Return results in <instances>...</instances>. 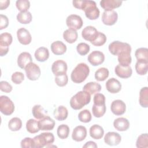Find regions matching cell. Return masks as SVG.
Listing matches in <instances>:
<instances>
[{"instance_id":"bcb514c9","label":"cell","mask_w":148,"mask_h":148,"mask_svg":"<svg viewBox=\"0 0 148 148\" xmlns=\"http://www.w3.org/2000/svg\"><path fill=\"white\" fill-rule=\"evenodd\" d=\"M54 81L56 84L59 87H64L67 84L68 82V77L66 73L62 75L56 76L55 77Z\"/></svg>"},{"instance_id":"db71d44e","label":"cell","mask_w":148,"mask_h":148,"mask_svg":"<svg viewBox=\"0 0 148 148\" xmlns=\"http://www.w3.org/2000/svg\"><path fill=\"white\" fill-rule=\"evenodd\" d=\"M9 51V46L0 45V56L3 57L6 55Z\"/></svg>"},{"instance_id":"603a6c76","label":"cell","mask_w":148,"mask_h":148,"mask_svg":"<svg viewBox=\"0 0 148 148\" xmlns=\"http://www.w3.org/2000/svg\"><path fill=\"white\" fill-rule=\"evenodd\" d=\"M51 50L55 55H62L66 51V46L61 41L57 40L51 45Z\"/></svg>"},{"instance_id":"74e56055","label":"cell","mask_w":148,"mask_h":148,"mask_svg":"<svg viewBox=\"0 0 148 148\" xmlns=\"http://www.w3.org/2000/svg\"><path fill=\"white\" fill-rule=\"evenodd\" d=\"M135 70L139 75H145L147 73L148 70V62L137 61L135 64Z\"/></svg>"},{"instance_id":"7dc6e473","label":"cell","mask_w":148,"mask_h":148,"mask_svg":"<svg viewBox=\"0 0 148 148\" xmlns=\"http://www.w3.org/2000/svg\"><path fill=\"white\" fill-rule=\"evenodd\" d=\"M12 81L16 84H20L24 80V75L21 72H15L11 77Z\"/></svg>"},{"instance_id":"ba28073f","label":"cell","mask_w":148,"mask_h":148,"mask_svg":"<svg viewBox=\"0 0 148 148\" xmlns=\"http://www.w3.org/2000/svg\"><path fill=\"white\" fill-rule=\"evenodd\" d=\"M66 24L69 28L76 31L82 27L83 22L82 17L79 15L71 14L67 17Z\"/></svg>"},{"instance_id":"3957f363","label":"cell","mask_w":148,"mask_h":148,"mask_svg":"<svg viewBox=\"0 0 148 148\" xmlns=\"http://www.w3.org/2000/svg\"><path fill=\"white\" fill-rule=\"evenodd\" d=\"M89 73V66L85 63H79L72 71L71 78L73 82L75 83H81L86 79Z\"/></svg>"},{"instance_id":"30bf717a","label":"cell","mask_w":148,"mask_h":148,"mask_svg":"<svg viewBox=\"0 0 148 148\" xmlns=\"http://www.w3.org/2000/svg\"><path fill=\"white\" fill-rule=\"evenodd\" d=\"M118 14L114 10L104 11L102 15V21L106 25H113L117 21Z\"/></svg>"},{"instance_id":"8992f818","label":"cell","mask_w":148,"mask_h":148,"mask_svg":"<svg viewBox=\"0 0 148 148\" xmlns=\"http://www.w3.org/2000/svg\"><path fill=\"white\" fill-rule=\"evenodd\" d=\"M0 110L1 112L6 115L12 114L14 110V105L13 101L6 95L0 97Z\"/></svg>"},{"instance_id":"f5cc1de1","label":"cell","mask_w":148,"mask_h":148,"mask_svg":"<svg viewBox=\"0 0 148 148\" xmlns=\"http://www.w3.org/2000/svg\"><path fill=\"white\" fill-rule=\"evenodd\" d=\"M10 4V1L5 0V1H0V9L4 10L6 9Z\"/></svg>"},{"instance_id":"d4e9b609","label":"cell","mask_w":148,"mask_h":148,"mask_svg":"<svg viewBox=\"0 0 148 148\" xmlns=\"http://www.w3.org/2000/svg\"><path fill=\"white\" fill-rule=\"evenodd\" d=\"M89 133L92 139H100L103 136L104 130L99 125L94 124L90 128Z\"/></svg>"},{"instance_id":"1f68e13d","label":"cell","mask_w":148,"mask_h":148,"mask_svg":"<svg viewBox=\"0 0 148 148\" xmlns=\"http://www.w3.org/2000/svg\"><path fill=\"white\" fill-rule=\"evenodd\" d=\"M140 105L143 108L148 107V88L147 87H143L140 89L139 92V99Z\"/></svg>"},{"instance_id":"816d5d0a","label":"cell","mask_w":148,"mask_h":148,"mask_svg":"<svg viewBox=\"0 0 148 148\" xmlns=\"http://www.w3.org/2000/svg\"><path fill=\"white\" fill-rule=\"evenodd\" d=\"M9 25V20L6 16L0 14V29L6 28Z\"/></svg>"},{"instance_id":"7a4b0ae2","label":"cell","mask_w":148,"mask_h":148,"mask_svg":"<svg viewBox=\"0 0 148 148\" xmlns=\"http://www.w3.org/2000/svg\"><path fill=\"white\" fill-rule=\"evenodd\" d=\"M91 101V95L87 91L82 90L77 92L70 99V105L75 110L81 109L88 104Z\"/></svg>"},{"instance_id":"4fadbf2b","label":"cell","mask_w":148,"mask_h":148,"mask_svg":"<svg viewBox=\"0 0 148 148\" xmlns=\"http://www.w3.org/2000/svg\"><path fill=\"white\" fill-rule=\"evenodd\" d=\"M17 37L18 42L24 45L29 44L32 40L30 32L24 28H20L17 31Z\"/></svg>"},{"instance_id":"7402d4cb","label":"cell","mask_w":148,"mask_h":148,"mask_svg":"<svg viewBox=\"0 0 148 148\" xmlns=\"http://www.w3.org/2000/svg\"><path fill=\"white\" fill-rule=\"evenodd\" d=\"M113 126L117 131H125L129 128L130 122L126 118L119 117L114 120Z\"/></svg>"},{"instance_id":"277c9868","label":"cell","mask_w":148,"mask_h":148,"mask_svg":"<svg viewBox=\"0 0 148 148\" xmlns=\"http://www.w3.org/2000/svg\"><path fill=\"white\" fill-rule=\"evenodd\" d=\"M34 148H42L52 145L54 142V136L51 132H43L34 138Z\"/></svg>"},{"instance_id":"f35d334b","label":"cell","mask_w":148,"mask_h":148,"mask_svg":"<svg viewBox=\"0 0 148 148\" xmlns=\"http://www.w3.org/2000/svg\"><path fill=\"white\" fill-rule=\"evenodd\" d=\"M70 130L69 127L66 124H61L57 128V134L58 136L61 139H66L68 137L69 134Z\"/></svg>"},{"instance_id":"f6af8a7d","label":"cell","mask_w":148,"mask_h":148,"mask_svg":"<svg viewBox=\"0 0 148 148\" xmlns=\"http://www.w3.org/2000/svg\"><path fill=\"white\" fill-rule=\"evenodd\" d=\"M90 46L84 42L79 43L76 46V50L77 53L81 56L86 55L90 51Z\"/></svg>"},{"instance_id":"ab89813d","label":"cell","mask_w":148,"mask_h":148,"mask_svg":"<svg viewBox=\"0 0 148 148\" xmlns=\"http://www.w3.org/2000/svg\"><path fill=\"white\" fill-rule=\"evenodd\" d=\"M136 146L138 148L148 147V135L147 133L140 135L136 140Z\"/></svg>"},{"instance_id":"5bb4252c","label":"cell","mask_w":148,"mask_h":148,"mask_svg":"<svg viewBox=\"0 0 148 148\" xmlns=\"http://www.w3.org/2000/svg\"><path fill=\"white\" fill-rule=\"evenodd\" d=\"M110 110L114 114L120 116L125 112L126 105L122 100L116 99L112 102Z\"/></svg>"},{"instance_id":"5b68a950","label":"cell","mask_w":148,"mask_h":148,"mask_svg":"<svg viewBox=\"0 0 148 148\" xmlns=\"http://www.w3.org/2000/svg\"><path fill=\"white\" fill-rule=\"evenodd\" d=\"M108 49L110 53L114 56H118L120 53L124 51L131 53V47L128 43L119 40L113 41L110 43L108 46Z\"/></svg>"},{"instance_id":"f1b7e54d","label":"cell","mask_w":148,"mask_h":148,"mask_svg":"<svg viewBox=\"0 0 148 148\" xmlns=\"http://www.w3.org/2000/svg\"><path fill=\"white\" fill-rule=\"evenodd\" d=\"M78 34L76 30L69 28L63 33L64 39L69 43H73L77 39Z\"/></svg>"},{"instance_id":"681fc988","label":"cell","mask_w":148,"mask_h":148,"mask_svg":"<svg viewBox=\"0 0 148 148\" xmlns=\"http://www.w3.org/2000/svg\"><path fill=\"white\" fill-rule=\"evenodd\" d=\"M93 101L95 105L105 104V97L101 93H96L94 96Z\"/></svg>"},{"instance_id":"9a60e30c","label":"cell","mask_w":148,"mask_h":148,"mask_svg":"<svg viewBox=\"0 0 148 148\" xmlns=\"http://www.w3.org/2000/svg\"><path fill=\"white\" fill-rule=\"evenodd\" d=\"M121 140V135L116 132H108L104 136V142L109 146L118 145Z\"/></svg>"},{"instance_id":"2e32d148","label":"cell","mask_w":148,"mask_h":148,"mask_svg":"<svg viewBox=\"0 0 148 148\" xmlns=\"http://www.w3.org/2000/svg\"><path fill=\"white\" fill-rule=\"evenodd\" d=\"M87 136V129L84 126H76L73 130L72 138L76 142H81L86 139Z\"/></svg>"},{"instance_id":"f907efd6","label":"cell","mask_w":148,"mask_h":148,"mask_svg":"<svg viewBox=\"0 0 148 148\" xmlns=\"http://www.w3.org/2000/svg\"><path fill=\"white\" fill-rule=\"evenodd\" d=\"M0 89L2 91L9 93L12 91V85L6 81H1L0 82Z\"/></svg>"},{"instance_id":"d590c367","label":"cell","mask_w":148,"mask_h":148,"mask_svg":"<svg viewBox=\"0 0 148 148\" xmlns=\"http://www.w3.org/2000/svg\"><path fill=\"white\" fill-rule=\"evenodd\" d=\"M106 108L105 104L103 105H95L92 107V112L94 117L99 118L102 117L106 112Z\"/></svg>"},{"instance_id":"44dd1931","label":"cell","mask_w":148,"mask_h":148,"mask_svg":"<svg viewBox=\"0 0 148 148\" xmlns=\"http://www.w3.org/2000/svg\"><path fill=\"white\" fill-rule=\"evenodd\" d=\"M32 61V56L28 52L24 51L21 53L17 58L18 66L21 68L24 69L25 67Z\"/></svg>"},{"instance_id":"7bdbcfd3","label":"cell","mask_w":148,"mask_h":148,"mask_svg":"<svg viewBox=\"0 0 148 148\" xmlns=\"http://www.w3.org/2000/svg\"><path fill=\"white\" fill-rule=\"evenodd\" d=\"M16 6L20 12H27L30 7V2L28 0H17L16 2Z\"/></svg>"},{"instance_id":"b9f144b4","label":"cell","mask_w":148,"mask_h":148,"mask_svg":"<svg viewBox=\"0 0 148 148\" xmlns=\"http://www.w3.org/2000/svg\"><path fill=\"white\" fill-rule=\"evenodd\" d=\"M92 116L90 112L87 109L80 111L78 114V119L80 121L84 123H89L91 120Z\"/></svg>"},{"instance_id":"6da1fadb","label":"cell","mask_w":148,"mask_h":148,"mask_svg":"<svg viewBox=\"0 0 148 148\" xmlns=\"http://www.w3.org/2000/svg\"><path fill=\"white\" fill-rule=\"evenodd\" d=\"M72 3L75 8L84 10L86 17L91 20H96L99 16V10L94 1L75 0L72 1Z\"/></svg>"},{"instance_id":"8d00e7d4","label":"cell","mask_w":148,"mask_h":148,"mask_svg":"<svg viewBox=\"0 0 148 148\" xmlns=\"http://www.w3.org/2000/svg\"><path fill=\"white\" fill-rule=\"evenodd\" d=\"M8 127L12 131H19L22 127V121L18 117L11 119L8 123Z\"/></svg>"},{"instance_id":"e0dca14e","label":"cell","mask_w":148,"mask_h":148,"mask_svg":"<svg viewBox=\"0 0 148 148\" xmlns=\"http://www.w3.org/2000/svg\"><path fill=\"white\" fill-rule=\"evenodd\" d=\"M106 90L112 94L119 92L121 89V84L116 79L112 77L108 79L105 84Z\"/></svg>"},{"instance_id":"c3c4849f","label":"cell","mask_w":148,"mask_h":148,"mask_svg":"<svg viewBox=\"0 0 148 148\" xmlns=\"http://www.w3.org/2000/svg\"><path fill=\"white\" fill-rule=\"evenodd\" d=\"M20 145L23 148H34V139L29 137H26L21 141Z\"/></svg>"},{"instance_id":"8fae6325","label":"cell","mask_w":148,"mask_h":148,"mask_svg":"<svg viewBox=\"0 0 148 148\" xmlns=\"http://www.w3.org/2000/svg\"><path fill=\"white\" fill-rule=\"evenodd\" d=\"M98 31L93 26L88 25L83 28L82 31V38L86 40L92 42L97 38Z\"/></svg>"},{"instance_id":"ee69618b","label":"cell","mask_w":148,"mask_h":148,"mask_svg":"<svg viewBox=\"0 0 148 148\" xmlns=\"http://www.w3.org/2000/svg\"><path fill=\"white\" fill-rule=\"evenodd\" d=\"M106 39L107 38L106 35L103 33L98 31V34L96 39L92 42H91V43L95 46H101L105 43Z\"/></svg>"},{"instance_id":"4dcf8cb0","label":"cell","mask_w":148,"mask_h":148,"mask_svg":"<svg viewBox=\"0 0 148 148\" xmlns=\"http://www.w3.org/2000/svg\"><path fill=\"white\" fill-rule=\"evenodd\" d=\"M17 20L21 24H27L31 22L32 19V16L31 12L29 11L20 12L17 15Z\"/></svg>"},{"instance_id":"83f0119b","label":"cell","mask_w":148,"mask_h":148,"mask_svg":"<svg viewBox=\"0 0 148 148\" xmlns=\"http://www.w3.org/2000/svg\"><path fill=\"white\" fill-rule=\"evenodd\" d=\"M117 60L119 64L123 66H127L130 65L132 62L131 53L128 51H124L120 53L118 56Z\"/></svg>"},{"instance_id":"ffe728a7","label":"cell","mask_w":148,"mask_h":148,"mask_svg":"<svg viewBox=\"0 0 148 148\" xmlns=\"http://www.w3.org/2000/svg\"><path fill=\"white\" fill-rule=\"evenodd\" d=\"M123 1L119 0H102L100 1V5L105 11H109L120 7Z\"/></svg>"},{"instance_id":"836d02e7","label":"cell","mask_w":148,"mask_h":148,"mask_svg":"<svg viewBox=\"0 0 148 148\" xmlns=\"http://www.w3.org/2000/svg\"><path fill=\"white\" fill-rule=\"evenodd\" d=\"M27 131L31 134H35L40 130L39 128L38 121L35 119H31L26 123Z\"/></svg>"},{"instance_id":"7c38bea8","label":"cell","mask_w":148,"mask_h":148,"mask_svg":"<svg viewBox=\"0 0 148 148\" xmlns=\"http://www.w3.org/2000/svg\"><path fill=\"white\" fill-rule=\"evenodd\" d=\"M88 62L93 66H98L102 64L105 60L104 54L98 50L92 51L88 56Z\"/></svg>"},{"instance_id":"11a10c76","label":"cell","mask_w":148,"mask_h":148,"mask_svg":"<svg viewBox=\"0 0 148 148\" xmlns=\"http://www.w3.org/2000/svg\"><path fill=\"white\" fill-rule=\"evenodd\" d=\"M97 147H98V146L96 144V143L93 142V141L87 142L85 143V145H83V147H84V148H85V147H94V148H96Z\"/></svg>"},{"instance_id":"cb8c5ba5","label":"cell","mask_w":148,"mask_h":148,"mask_svg":"<svg viewBox=\"0 0 148 148\" xmlns=\"http://www.w3.org/2000/svg\"><path fill=\"white\" fill-rule=\"evenodd\" d=\"M35 58L39 62H45L49 57V51L45 47H40L37 49L34 54Z\"/></svg>"},{"instance_id":"d6986e66","label":"cell","mask_w":148,"mask_h":148,"mask_svg":"<svg viewBox=\"0 0 148 148\" xmlns=\"http://www.w3.org/2000/svg\"><path fill=\"white\" fill-rule=\"evenodd\" d=\"M39 128L42 131L52 130L55 126V121L50 117L46 116L38 121Z\"/></svg>"},{"instance_id":"484cf974","label":"cell","mask_w":148,"mask_h":148,"mask_svg":"<svg viewBox=\"0 0 148 148\" xmlns=\"http://www.w3.org/2000/svg\"><path fill=\"white\" fill-rule=\"evenodd\" d=\"M54 117L58 121L65 120L68 116V111L66 107L59 106L54 110Z\"/></svg>"},{"instance_id":"52a82bcc","label":"cell","mask_w":148,"mask_h":148,"mask_svg":"<svg viewBox=\"0 0 148 148\" xmlns=\"http://www.w3.org/2000/svg\"><path fill=\"white\" fill-rule=\"evenodd\" d=\"M24 70L27 78L32 81L38 80L41 74L39 66L32 62L29 63L25 67Z\"/></svg>"},{"instance_id":"60d3db41","label":"cell","mask_w":148,"mask_h":148,"mask_svg":"<svg viewBox=\"0 0 148 148\" xmlns=\"http://www.w3.org/2000/svg\"><path fill=\"white\" fill-rule=\"evenodd\" d=\"M13 41L12 35L8 32L2 33L0 35V45L9 46Z\"/></svg>"},{"instance_id":"f546056e","label":"cell","mask_w":148,"mask_h":148,"mask_svg":"<svg viewBox=\"0 0 148 148\" xmlns=\"http://www.w3.org/2000/svg\"><path fill=\"white\" fill-rule=\"evenodd\" d=\"M32 113L35 119L40 120L46 117L47 112L40 105H35L32 108Z\"/></svg>"},{"instance_id":"d6a6232c","label":"cell","mask_w":148,"mask_h":148,"mask_svg":"<svg viewBox=\"0 0 148 148\" xmlns=\"http://www.w3.org/2000/svg\"><path fill=\"white\" fill-rule=\"evenodd\" d=\"M137 61L148 62V49L146 47H140L136 50L135 53Z\"/></svg>"},{"instance_id":"e575fe53","label":"cell","mask_w":148,"mask_h":148,"mask_svg":"<svg viewBox=\"0 0 148 148\" xmlns=\"http://www.w3.org/2000/svg\"><path fill=\"white\" fill-rule=\"evenodd\" d=\"M109 75V70L105 67H102L95 71V78L97 81L102 82L105 80L108 77Z\"/></svg>"},{"instance_id":"4316f807","label":"cell","mask_w":148,"mask_h":148,"mask_svg":"<svg viewBox=\"0 0 148 148\" xmlns=\"http://www.w3.org/2000/svg\"><path fill=\"white\" fill-rule=\"evenodd\" d=\"M101 90V86L97 82H91L86 83L83 88V90L88 92L90 95L99 92Z\"/></svg>"},{"instance_id":"ac0fdd59","label":"cell","mask_w":148,"mask_h":148,"mask_svg":"<svg viewBox=\"0 0 148 148\" xmlns=\"http://www.w3.org/2000/svg\"><path fill=\"white\" fill-rule=\"evenodd\" d=\"M114 72L119 77L123 79H127L131 76L132 70L130 65L127 66H123L119 64L116 66L114 68Z\"/></svg>"},{"instance_id":"9c48e42d","label":"cell","mask_w":148,"mask_h":148,"mask_svg":"<svg viewBox=\"0 0 148 148\" xmlns=\"http://www.w3.org/2000/svg\"><path fill=\"white\" fill-rule=\"evenodd\" d=\"M67 69L66 62L62 60L55 61L51 65V71L56 76L66 74Z\"/></svg>"}]
</instances>
